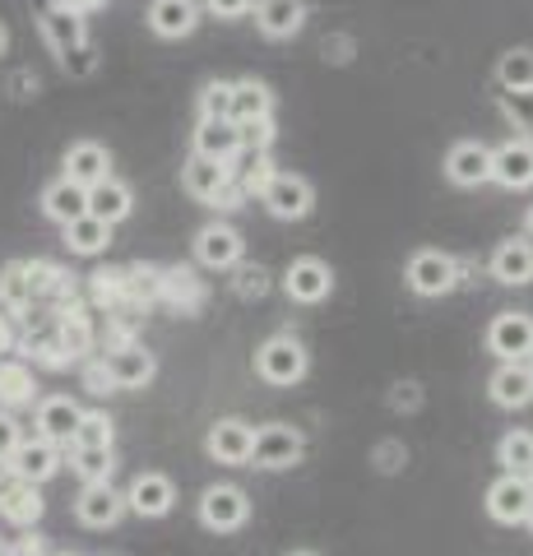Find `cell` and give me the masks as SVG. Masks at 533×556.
<instances>
[{
  "label": "cell",
  "mask_w": 533,
  "mask_h": 556,
  "mask_svg": "<svg viewBox=\"0 0 533 556\" xmlns=\"http://www.w3.org/2000/svg\"><path fill=\"white\" fill-rule=\"evenodd\" d=\"M251 459L261 468H292L302 459V431L283 427V422L261 427V431H255V445H251Z\"/></svg>",
  "instance_id": "obj_1"
},
{
  "label": "cell",
  "mask_w": 533,
  "mask_h": 556,
  "mask_svg": "<svg viewBox=\"0 0 533 556\" xmlns=\"http://www.w3.org/2000/svg\"><path fill=\"white\" fill-rule=\"evenodd\" d=\"M533 510V482L520 478V473H506L502 482H492L487 492V515L496 525H524Z\"/></svg>",
  "instance_id": "obj_2"
},
{
  "label": "cell",
  "mask_w": 533,
  "mask_h": 556,
  "mask_svg": "<svg viewBox=\"0 0 533 556\" xmlns=\"http://www.w3.org/2000/svg\"><path fill=\"white\" fill-rule=\"evenodd\" d=\"M261 200L269 204L274 218H306L312 214V186L292 172H274V177L261 186Z\"/></svg>",
  "instance_id": "obj_3"
},
{
  "label": "cell",
  "mask_w": 533,
  "mask_h": 556,
  "mask_svg": "<svg viewBox=\"0 0 533 556\" xmlns=\"http://www.w3.org/2000/svg\"><path fill=\"white\" fill-rule=\"evenodd\" d=\"M255 367H261L269 386H292V380H302V371H306V353L297 339H269L261 353H255Z\"/></svg>",
  "instance_id": "obj_4"
},
{
  "label": "cell",
  "mask_w": 533,
  "mask_h": 556,
  "mask_svg": "<svg viewBox=\"0 0 533 556\" xmlns=\"http://www.w3.org/2000/svg\"><path fill=\"white\" fill-rule=\"evenodd\" d=\"M487 348L502 362H524L533 357V320L529 316H515V311H506V316H496L492 329H487Z\"/></svg>",
  "instance_id": "obj_5"
},
{
  "label": "cell",
  "mask_w": 533,
  "mask_h": 556,
  "mask_svg": "<svg viewBox=\"0 0 533 556\" xmlns=\"http://www.w3.org/2000/svg\"><path fill=\"white\" fill-rule=\"evenodd\" d=\"M408 288L422 292V298H441V292L455 288V260L441 251H418L408 260Z\"/></svg>",
  "instance_id": "obj_6"
},
{
  "label": "cell",
  "mask_w": 533,
  "mask_h": 556,
  "mask_svg": "<svg viewBox=\"0 0 533 556\" xmlns=\"http://www.w3.org/2000/svg\"><path fill=\"white\" fill-rule=\"evenodd\" d=\"M200 519L210 525L214 533H232L246 525V496L237 486H210L200 496Z\"/></svg>",
  "instance_id": "obj_7"
},
{
  "label": "cell",
  "mask_w": 533,
  "mask_h": 556,
  "mask_svg": "<svg viewBox=\"0 0 533 556\" xmlns=\"http://www.w3.org/2000/svg\"><path fill=\"white\" fill-rule=\"evenodd\" d=\"M10 464V473L14 478H24V482H47L51 473H56V464H61V455H56V445H51L47 437H33V441H20L14 445V455L5 459Z\"/></svg>",
  "instance_id": "obj_8"
},
{
  "label": "cell",
  "mask_w": 533,
  "mask_h": 556,
  "mask_svg": "<svg viewBox=\"0 0 533 556\" xmlns=\"http://www.w3.org/2000/svg\"><path fill=\"white\" fill-rule=\"evenodd\" d=\"M492 181H502L506 190L533 186V144L529 139H510L492 153Z\"/></svg>",
  "instance_id": "obj_9"
},
{
  "label": "cell",
  "mask_w": 533,
  "mask_h": 556,
  "mask_svg": "<svg viewBox=\"0 0 533 556\" xmlns=\"http://www.w3.org/2000/svg\"><path fill=\"white\" fill-rule=\"evenodd\" d=\"M330 288H334V278H330V265L325 260H292V269H288V298L292 302H325L330 298Z\"/></svg>",
  "instance_id": "obj_10"
},
{
  "label": "cell",
  "mask_w": 533,
  "mask_h": 556,
  "mask_svg": "<svg viewBox=\"0 0 533 556\" xmlns=\"http://www.w3.org/2000/svg\"><path fill=\"white\" fill-rule=\"evenodd\" d=\"M445 177H450L455 186H483V181H492V149L464 139V144L450 149V159H445Z\"/></svg>",
  "instance_id": "obj_11"
},
{
  "label": "cell",
  "mask_w": 533,
  "mask_h": 556,
  "mask_svg": "<svg viewBox=\"0 0 533 556\" xmlns=\"http://www.w3.org/2000/svg\"><path fill=\"white\" fill-rule=\"evenodd\" d=\"M75 510H79V519L89 529H112L116 519H122V510H126V496H116L107 482H89L79 492V506Z\"/></svg>",
  "instance_id": "obj_12"
},
{
  "label": "cell",
  "mask_w": 533,
  "mask_h": 556,
  "mask_svg": "<svg viewBox=\"0 0 533 556\" xmlns=\"http://www.w3.org/2000/svg\"><path fill=\"white\" fill-rule=\"evenodd\" d=\"M172 501H177V492H172V482L163 473H140L130 482V496H126V506L135 515H144V519H158L172 510Z\"/></svg>",
  "instance_id": "obj_13"
},
{
  "label": "cell",
  "mask_w": 533,
  "mask_h": 556,
  "mask_svg": "<svg viewBox=\"0 0 533 556\" xmlns=\"http://www.w3.org/2000/svg\"><path fill=\"white\" fill-rule=\"evenodd\" d=\"M195 153L200 159H214V163H232L237 153H242V130H237L232 121H200Z\"/></svg>",
  "instance_id": "obj_14"
},
{
  "label": "cell",
  "mask_w": 533,
  "mask_h": 556,
  "mask_svg": "<svg viewBox=\"0 0 533 556\" xmlns=\"http://www.w3.org/2000/svg\"><path fill=\"white\" fill-rule=\"evenodd\" d=\"M251 445H255V427L237 422V417H228V422H218L210 431V455L218 464H246L251 459Z\"/></svg>",
  "instance_id": "obj_15"
},
{
  "label": "cell",
  "mask_w": 533,
  "mask_h": 556,
  "mask_svg": "<svg viewBox=\"0 0 533 556\" xmlns=\"http://www.w3.org/2000/svg\"><path fill=\"white\" fill-rule=\"evenodd\" d=\"M107 167H112V159H107V149L102 144H93V139H84V144H75L71 153H65V177H71L75 186H98V181H107Z\"/></svg>",
  "instance_id": "obj_16"
},
{
  "label": "cell",
  "mask_w": 533,
  "mask_h": 556,
  "mask_svg": "<svg viewBox=\"0 0 533 556\" xmlns=\"http://www.w3.org/2000/svg\"><path fill=\"white\" fill-rule=\"evenodd\" d=\"M79 404H71L65 394H56V399H47V404L38 408V431L51 441V445H71L75 441V427H79Z\"/></svg>",
  "instance_id": "obj_17"
},
{
  "label": "cell",
  "mask_w": 533,
  "mask_h": 556,
  "mask_svg": "<svg viewBox=\"0 0 533 556\" xmlns=\"http://www.w3.org/2000/svg\"><path fill=\"white\" fill-rule=\"evenodd\" d=\"M492 399L502 408H524L533 399V367H524V362H506V367L492 376Z\"/></svg>",
  "instance_id": "obj_18"
},
{
  "label": "cell",
  "mask_w": 533,
  "mask_h": 556,
  "mask_svg": "<svg viewBox=\"0 0 533 556\" xmlns=\"http://www.w3.org/2000/svg\"><path fill=\"white\" fill-rule=\"evenodd\" d=\"M186 190H191L195 200H223L228 195V163H214V159H195L186 163Z\"/></svg>",
  "instance_id": "obj_19"
},
{
  "label": "cell",
  "mask_w": 533,
  "mask_h": 556,
  "mask_svg": "<svg viewBox=\"0 0 533 556\" xmlns=\"http://www.w3.org/2000/svg\"><path fill=\"white\" fill-rule=\"evenodd\" d=\"M149 28L158 33V38H186V33L195 28V0H153Z\"/></svg>",
  "instance_id": "obj_20"
},
{
  "label": "cell",
  "mask_w": 533,
  "mask_h": 556,
  "mask_svg": "<svg viewBox=\"0 0 533 556\" xmlns=\"http://www.w3.org/2000/svg\"><path fill=\"white\" fill-rule=\"evenodd\" d=\"M0 515L10 519V525H33V519L42 515V496L38 486L14 478V482H0Z\"/></svg>",
  "instance_id": "obj_21"
},
{
  "label": "cell",
  "mask_w": 533,
  "mask_h": 556,
  "mask_svg": "<svg viewBox=\"0 0 533 556\" xmlns=\"http://www.w3.org/2000/svg\"><path fill=\"white\" fill-rule=\"evenodd\" d=\"M195 255L210 269H228V265L242 260V237H237L232 228H204L200 241H195Z\"/></svg>",
  "instance_id": "obj_22"
},
{
  "label": "cell",
  "mask_w": 533,
  "mask_h": 556,
  "mask_svg": "<svg viewBox=\"0 0 533 556\" xmlns=\"http://www.w3.org/2000/svg\"><path fill=\"white\" fill-rule=\"evenodd\" d=\"M42 208L65 228V223H75V218L89 214V190L75 186L71 177H65V181H56V186H51L47 195H42Z\"/></svg>",
  "instance_id": "obj_23"
},
{
  "label": "cell",
  "mask_w": 533,
  "mask_h": 556,
  "mask_svg": "<svg viewBox=\"0 0 533 556\" xmlns=\"http://www.w3.org/2000/svg\"><path fill=\"white\" fill-rule=\"evenodd\" d=\"M107 367V376H112V386H144V380L153 376V357L144 353V348H116V353L102 362Z\"/></svg>",
  "instance_id": "obj_24"
},
{
  "label": "cell",
  "mask_w": 533,
  "mask_h": 556,
  "mask_svg": "<svg viewBox=\"0 0 533 556\" xmlns=\"http://www.w3.org/2000/svg\"><path fill=\"white\" fill-rule=\"evenodd\" d=\"M89 214L102 218V223H122L130 214V186L112 181V177L89 186Z\"/></svg>",
  "instance_id": "obj_25"
},
{
  "label": "cell",
  "mask_w": 533,
  "mask_h": 556,
  "mask_svg": "<svg viewBox=\"0 0 533 556\" xmlns=\"http://www.w3.org/2000/svg\"><path fill=\"white\" fill-rule=\"evenodd\" d=\"M492 274L502 278V283H515V288L529 283L533 278V247L529 241H506V247L492 255Z\"/></svg>",
  "instance_id": "obj_26"
},
{
  "label": "cell",
  "mask_w": 533,
  "mask_h": 556,
  "mask_svg": "<svg viewBox=\"0 0 533 556\" xmlns=\"http://www.w3.org/2000/svg\"><path fill=\"white\" fill-rule=\"evenodd\" d=\"M232 126H246V121H269V89L265 84H232V108H228Z\"/></svg>",
  "instance_id": "obj_27"
},
{
  "label": "cell",
  "mask_w": 533,
  "mask_h": 556,
  "mask_svg": "<svg viewBox=\"0 0 533 556\" xmlns=\"http://www.w3.org/2000/svg\"><path fill=\"white\" fill-rule=\"evenodd\" d=\"M255 24H261V33H269V38H292V33L302 28V5L297 0H261Z\"/></svg>",
  "instance_id": "obj_28"
},
{
  "label": "cell",
  "mask_w": 533,
  "mask_h": 556,
  "mask_svg": "<svg viewBox=\"0 0 533 556\" xmlns=\"http://www.w3.org/2000/svg\"><path fill=\"white\" fill-rule=\"evenodd\" d=\"M42 33H47V42L61 51V56H71V51L84 47V20L75 10H51L47 20H42Z\"/></svg>",
  "instance_id": "obj_29"
},
{
  "label": "cell",
  "mask_w": 533,
  "mask_h": 556,
  "mask_svg": "<svg viewBox=\"0 0 533 556\" xmlns=\"http://www.w3.org/2000/svg\"><path fill=\"white\" fill-rule=\"evenodd\" d=\"M65 241H71V251H79V255H98L112 241V223L84 214L75 223H65Z\"/></svg>",
  "instance_id": "obj_30"
},
{
  "label": "cell",
  "mask_w": 533,
  "mask_h": 556,
  "mask_svg": "<svg viewBox=\"0 0 533 556\" xmlns=\"http://www.w3.org/2000/svg\"><path fill=\"white\" fill-rule=\"evenodd\" d=\"M75 473L84 482H107V473H112V445H75Z\"/></svg>",
  "instance_id": "obj_31"
},
{
  "label": "cell",
  "mask_w": 533,
  "mask_h": 556,
  "mask_svg": "<svg viewBox=\"0 0 533 556\" xmlns=\"http://www.w3.org/2000/svg\"><path fill=\"white\" fill-rule=\"evenodd\" d=\"M28 394H33V371L24 362H0V399L5 404H24Z\"/></svg>",
  "instance_id": "obj_32"
},
{
  "label": "cell",
  "mask_w": 533,
  "mask_h": 556,
  "mask_svg": "<svg viewBox=\"0 0 533 556\" xmlns=\"http://www.w3.org/2000/svg\"><path fill=\"white\" fill-rule=\"evenodd\" d=\"M502 464L510 468V473H520V478L533 473V437L529 431H510V437L502 441Z\"/></svg>",
  "instance_id": "obj_33"
},
{
  "label": "cell",
  "mask_w": 533,
  "mask_h": 556,
  "mask_svg": "<svg viewBox=\"0 0 533 556\" xmlns=\"http://www.w3.org/2000/svg\"><path fill=\"white\" fill-rule=\"evenodd\" d=\"M496 75H502L506 89H533V51H506Z\"/></svg>",
  "instance_id": "obj_34"
},
{
  "label": "cell",
  "mask_w": 533,
  "mask_h": 556,
  "mask_svg": "<svg viewBox=\"0 0 533 556\" xmlns=\"http://www.w3.org/2000/svg\"><path fill=\"white\" fill-rule=\"evenodd\" d=\"M0 302L5 306H28L33 302V283H28L24 265H10L5 274H0Z\"/></svg>",
  "instance_id": "obj_35"
},
{
  "label": "cell",
  "mask_w": 533,
  "mask_h": 556,
  "mask_svg": "<svg viewBox=\"0 0 533 556\" xmlns=\"http://www.w3.org/2000/svg\"><path fill=\"white\" fill-rule=\"evenodd\" d=\"M75 445H112V422L98 413H84L75 427Z\"/></svg>",
  "instance_id": "obj_36"
},
{
  "label": "cell",
  "mask_w": 533,
  "mask_h": 556,
  "mask_svg": "<svg viewBox=\"0 0 533 556\" xmlns=\"http://www.w3.org/2000/svg\"><path fill=\"white\" fill-rule=\"evenodd\" d=\"M506 116L515 126L533 130V89H506Z\"/></svg>",
  "instance_id": "obj_37"
},
{
  "label": "cell",
  "mask_w": 533,
  "mask_h": 556,
  "mask_svg": "<svg viewBox=\"0 0 533 556\" xmlns=\"http://www.w3.org/2000/svg\"><path fill=\"white\" fill-rule=\"evenodd\" d=\"M232 108V84H210L204 89V121H228Z\"/></svg>",
  "instance_id": "obj_38"
},
{
  "label": "cell",
  "mask_w": 533,
  "mask_h": 556,
  "mask_svg": "<svg viewBox=\"0 0 533 556\" xmlns=\"http://www.w3.org/2000/svg\"><path fill=\"white\" fill-rule=\"evenodd\" d=\"M24 437H20V427H14V417H5L0 413V459H10L14 455V445H20Z\"/></svg>",
  "instance_id": "obj_39"
},
{
  "label": "cell",
  "mask_w": 533,
  "mask_h": 556,
  "mask_svg": "<svg viewBox=\"0 0 533 556\" xmlns=\"http://www.w3.org/2000/svg\"><path fill=\"white\" fill-rule=\"evenodd\" d=\"M167 292H172V298H195V283H191V269H177V274H167V283H163Z\"/></svg>",
  "instance_id": "obj_40"
},
{
  "label": "cell",
  "mask_w": 533,
  "mask_h": 556,
  "mask_svg": "<svg viewBox=\"0 0 533 556\" xmlns=\"http://www.w3.org/2000/svg\"><path fill=\"white\" fill-rule=\"evenodd\" d=\"M210 10H214V14H246L251 0H210Z\"/></svg>",
  "instance_id": "obj_41"
},
{
  "label": "cell",
  "mask_w": 533,
  "mask_h": 556,
  "mask_svg": "<svg viewBox=\"0 0 533 556\" xmlns=\"http://www.w3.org/2000/svg\"><path fill=\"white\" fill-rule=\"evenodd\" d=\"M84 343H89V329H84L79 320L65 325V348H84Z\"/></svg>",
  "instance_id": "obj_42"
},
{
  "label": "cell",
  "mask_w": 533,
  "mask_h": 556,
  "mask_svg": "<svg viewBox=\"0 0 533 556\" xmlns=\"http://www.w3.org/2000/svg\"><path fill=\"white\" fill-rule=\"evenodd\" d=\"M89 386H93V394H107V386H112L107 367H93V371H89Z\"/></svg>",
  "instance_id": "obj_43"
},
{
  "label": "cell",
  "mask_w": 533,
  "mask_h": 556,
  "mask_svg": "<svg viewBox=\"0 0 533 556\" xmlns=\"http://www.w3.org/2000/svg\"><path fill=\"white\" fill-rule=\"evenodd\" d=\"M61 5L79 14V10H98V5H102V0H61Z\"/></svg>",
  "instance_id": "obj_44"
},
{
  "label": "cell",
  "mask_w": 533,
  "mask_h": 556,
  "mask_svg": "<svg viewBox=\"0 0 533 556\" xmlns=\"http://www.w3.org/2000/svg\"><path fill=\"white\" fill-rule=\"evenodd\" d=\"M5 348H10V325L0 320V353H5Z\"/></svg>",
  "instance_id": "obj_45"
},
{
  "label": "cell",
  "mask_w": 533,
  "mask_h": 556,
  "mask_svg": "<svg viewBox=\"0 0 533 556\" xmlns=\"http://www.w3.org/2000/svg\"><path fill=\"white\" fill-rule=\"evenodd\" d=\"M5 468H10V464H5V459H0V482H5Z\"/></svg>",
  "instance_id": "obj_46"
},
{
  "label": "cell",
  "mask_w": 533,
  "mask_h": 556,
  "mask_svg": "<svg viewBox=\"0 0 533 556\" xmlns=\"http://www.w3.org/2000/svg\"><path fill=\"white\" fill-rule=\"evenodd\" d=\"M0 51H5V28H0Z\"/></svg>",
  "instance_id": "obj_47"
},
{
  "label": "cell",
  "mask_w": 533,
  "mask_h": 556,
  "mask_svg": "<svg viewBox=\"0 0 533 556\" xmlns=\"http://www.w3.org/2000/svg\"><path fill=\"white\" fill-rule=\"evenodd\" d=\"M524 525H529V529H533V510H529V519H524Z\"/></svg>",
  "instance_id": "obj_48"
},
{
  "label": "cell",
  "mask_w": 533,
  "mask_h": 556,
  "mask_svg": "<svg viewBox=\"0 0 533 556\" xmlns=\"http://www.w3.org/2000/svg\"><path fill=\"white\" fill-rule=\"evenodd\" d=\"M292 556H316V552H292Z\"/></svg>",
  "instance_id": "obj_49"
},
{
  "label": "cell",
  "mask_w": 533,
  "mask_h": 556,
  "mask_svg": "<svg viewBox=\"0 0 533 556\" xmlns=\"http://www.w3.org/2000/svg\"><path fill=\"white\" fill-rule=\"evenodd\" d=\"M529 232H533V214H529Z\"/></svg>",
  "instance_id": "obj_50"
},
{
  "label": "cell",
  "mask_w": 533,
  "mask_h": 556,
  "mask_svg": "<svg viewBox=\"0 0 533 556\" xmlns=\"http://www.w3.org/2000/svg\"><path fill=\"white\" fill-rule=\"evenodd\" d=\"M529 482H533V473H529Z\"/></svg>",
  "instance_id": "obj_51"
}]
</instances>
